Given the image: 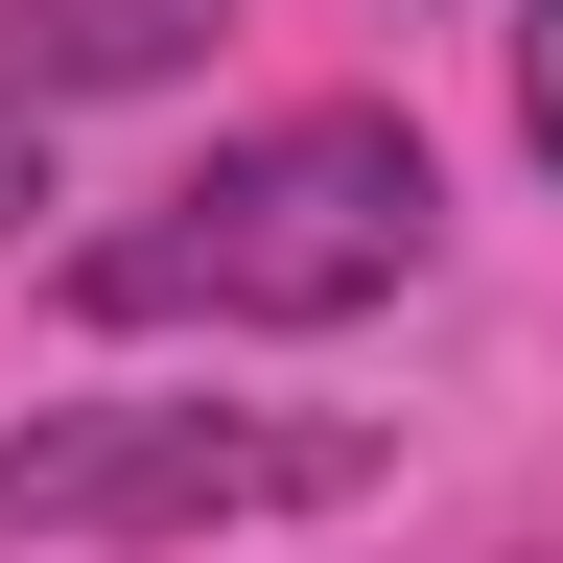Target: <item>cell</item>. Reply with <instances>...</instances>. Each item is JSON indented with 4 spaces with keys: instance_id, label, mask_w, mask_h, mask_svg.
Returning <instances> with one entry per match:
<instances>
[{
    "instance_id": "obj_1",
    "label": "cell",
    "mask_w": 563,
    "mask_h": 563,
    "mask_svg": "<svg viewBox=\"0 0 563 563\" xmlns=\"http://www.w3.org/2000/svg\"><path fill=\"white\" fill-rule=\"evenodd\" d=\"M446 258V165L376 95L235 118L188 188H141L118 235H70V329H352Z\"/></svg>"
},
{
    "instance_id": "obj_2",
    "label": "cell",
    "mask_w": 563,
    "mask_h": 563,
    "mask_svg": "<svg viewBox=\"0 0 563 563\" xmlns=\"http://www.w3.org/2000/svg\"><path fill=\"white\" fill-rule=\"evenodd\" d=\"M376 470V422H282V399H70L0 422V540H235V517H329Z\"/></svg>"
},
{
    "instance_id": "obj_3",
    "label": "cell",
    "mask_w": 563,
    "mask_h": 563,
    "mask_svg": "<svg viewBox=\"0 0 563 563\" xmlns=\"http://www.w3.org/2000/svg\"><path fill=\"white\" fill-rule=\"evenodd\" d=\"M211 24H235V0H0V95H24V118L165 95V70H211Z\"/></svg>"
},
{
    "instance_id": "obj_4",
    "label": "cell",
    "mask_w": 563,
    "mask_h": 563,
    "mask_svg": "<svg viewBox=\"0 0 563 563\" xmlns=\"http://www.w3.org/2000/svg\"><path fill=\"white\" fill-rule=\"evenodd\" d=\"M517 141L563 165V0H517Z\"/></svg>"
},
{
    "instance_id": "obj_5",
    "label": "cell",
    "mask_w": 563,
    "mask_h": 563,
    "mask_svg": "<svg viewBox=\"0 0 563 563\" xmlns=\"http://www.w3.org/2000/svg\"><path fill=\"white\" fill-rule=\"evenodd\" d=\"M24 211H47V118L0 95V235H24Z\"/></svg>"
}]
</instances>
